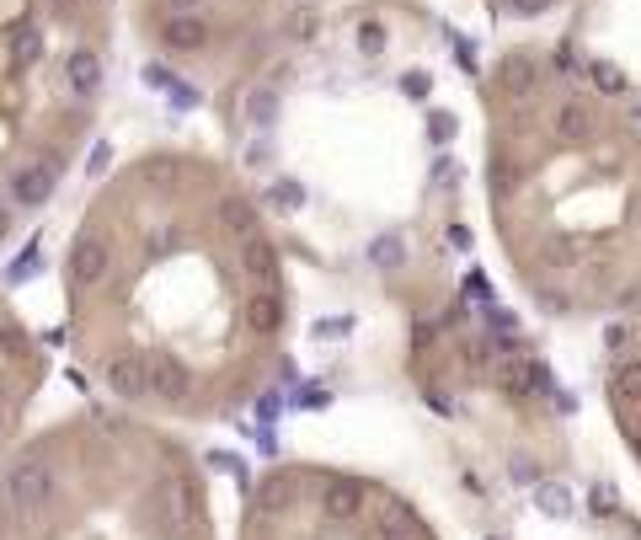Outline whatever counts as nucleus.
Instances as JSON below:
<instances>
[{"label":"nucleus","mask_w":641,"mask_h":540,"mask_svg":"<svg viewBox=\"0 0 641 540\" xmlns=\"http://www.w3.org/2000/svg\"><path fill=\"white\" fill-rule=\"evenodd\" d=\"M0 498H6L11 514H43L54 503V466L49 460H11L0 471Z\"/></svg>","instance_id":"nucleus-1"},{"label":"nucleus","mask_w":641,"mask_h":540,"mask_svg":"<svg viewBox=\"0 0 641 540\" xmlns=\"http://www.w3.org/2000/svg\"><path fill=\"white\" fill-rule=\"evenodd\" d=\"M107 268H113V246H107L102 230H81V236L70 241L65 252V279L75 295H86V289H97L107 279Z\"/></svg>","instance_id":"nucleus-2"},{"label":"nucleus","mask_w":641,"mask_h":540,"mask_svg":"<svg viewBox=\"0 0 641 540\" xmlns=\"http://www.w3.org/2000/svg\"><path fill=\"white\" fill-rule=\"evenodd\" d=\"M155 519L171 540H187L198 524V498H193V482L187 476H161L155 482Z\"/></svg>","instance_id":"nucleus-3"},{"label":"nucleus","mask_w":641,"mask_h":540,"mask_svg":"<svg viewBox=\"0 0 641 540\" xmlns=\"http://www.w3.org/2000/svg\"><path fill=\"white\" fill-rule=\"evenodd\" d=\"M97 375H102V385H107V391H113L118 401H145V396H150V369H145V353H129V348L102 353Z\"/></svg>","instance_id":"nucleus-4"},{"label":"nucleus","mask_w":641,"mask_h":540,"mask_svg":"<svg viewBox=\"0 0 641 540\" xmlns=\"http://www.w3.org/2000/svg\"><path fill=\"white\" fill-rule=\"evenodd\" d=\"M145 369H150V396L166 401V407H182L187 391H193V369H187L171 348H150Z\"/></svg>","instance_id":"nucleus-5"},{"label":"nucleus","mask_w":641,"mask_h":540,"mask_svg":"<svg viewBox=\"0 0 641 540\" xmlns=\"http://www.w3.org/2000/svg\"><path fill=\"white\" fill-rule=\"evenodd\" d=\"M59 188V156H43L33 166H17L11 172V198H17L22 209H43Z\"/></svg>","instance_id":"nucleus-6"},{"label":"nucleus","mask_w":641,"mask_h":540,"mask_svg":"<svg viewBox=\"0 0 641 540\" xmlns=\"http://www.w3.org/2000/svg\"><path fill=\"white\" fill-rule=\"evenodd\" d=\"M364 482L358 476H326L321 482V514L332 519V524H348V519H358L364 514Z\"/></svg>","instance_id":"nucleus-7"},{"label":"nucleus","mask_w":641,"mask_h":540,"mask_svg":"<svg viewBox=\"0 0 641 540\" xmlns=\"http://www.w3.org/2000/svg\"><path fill=\"white\" fill-rule=\"evenodd\" d=\"M278 268H284V257H278V246H273L268 236L241 241V273H246L257 289H278Z\"/></svg>","instance_id":"nucleus-8"},{"label":"nucleus","mask_w":641,"mask_h":540,"mask_svg":"<svg viewBox=\"0 0 641 540\" xmlns=\"http://www.w3.org/2000/svg\"><path fill=\"white\" fill-rule=\"evenodd\" d=\"M246 327L257 337H273L284 327V300H278V289H252V295H246Z\"/></svg>","instance_id":"nucleus-9"},{"label":"nucleus","mask_w":641,"mask_h":540,"mask_svg":"<svg viewBox=\"0 0 641 540\" xmlns=\"http://www.w3.org/2000/svg\"><path fill=\"white\" fill-rule=\"evenodd\" d=\"M161 43L171 54H198L209 43V22L203 17H166L161 22Z\"/></svg>","instance_id":"nucleus-10"},{"label":"nucleus","mask_w":641,"mask_h":540,"mask_svg":"<svg viewBox=\"0 0 641 540\" xmlns=\"http://www.w3.org/2000/svg\"><path fill=\"white\" fill-rule=\"evenodd\" d=\"M551 129H556V140H593V107L588 102H577V97H567V102H556V113H551Z\"/></svg>","instance_id":"nucleus-11"},{"label":"nucleus","mask_w":641,"mask_h":540,"mask_svg":"<svg viewBox=\"0 0 641 540\" xmlns=\"http://www.w3.org/2000/svg\"><path fill=\"white\" fill-rule=\"evenodd\" d=\"M535 81H540V70H535V59H529V54H508L503 65H497V86H503L513 102H524L529 91H535Z\"/></svg>","instance_id":"nucleus-12"},{"label":"nucleus","mask_w":641,"mask_h":540,"mask_svg":"<svg viewBox=\"0 0 641 540\" xmlns=\"http://www.w3.org/2000/svg\"><path fill=\"white\" fill-rule=\"evenodd\" d=\"M65 86L75 91V97H91V91L102 86V59L91 54V49H75V54H65Z\"/></svg>","instance_id":"nucleus-13"},{"label":"nucleus","mask_w":641,"mask_h":540,"mask_svg":"<svg viewBox=\"0 0 641 540\" xmlns=\"http://www.w3.org/2000/svg\"><path fill=\"white\" fill-rule=\"evenodd\" d=\"M214 214H220V225H225V230H236L241 241H252V236H257V204H252V198L225 193L220 204H214Z\"/></svg>","instance_id":"nucleus-14"},{"label":"nucleus","mask_w":641,"mask_h":540,"mask_svg":"<svg viewBox=\"0 0 641 540\" xmlns=\"http://www.w3.org/2000/svg\"><path fill=\"white\" fill-rule=\"evenodd\" d=\"M492 380L503 385L508 396H529V391H535V364H529V359H497Z\"/></svg>","instance_id":"nucleus-15"},{"label":"nucleus","mask_w":641,"mask_h":540,"mask_svg":"<svg viewBox=\"0 0 641 540\" xmlns=\"http://www.w3.org/2000/svg\"><path fill=\"white\" fill-rule=\"evenodd\" d=\"M609 396H615V407H641V359H620L615 364Z\"/></svg>","instance_id":"nucleus-16"},{"label":"nucleus","mask_w":641,"mask_h":540,"mask_svg":"<svg viewBox=\"0 0 641 540\" xmlns=\"http://www.w3.org/2000/svg\"><path fill=\"white\" fill-rule=\"evenodd\" d=\"M278 33H284V38H294V43H310V38L321 33V6H310V0H300L294 11H284Z\"/></svg>","instance_id":"nucleus-17"},{"label":"nucleus","mask_w":641,"mask_h":540,"mask_svg":"<svg viewBox=\"0 0 641 540\" xmlns=\"http://www.w3.org/2000/svg\"><path fill=\"white\" fill-rule=\"evenodd\" d=\"M540 257H545V268H577V262H583V241L567 236V230H556V236H545Z\"/></svg>","instance_id":"nucleus-18"},{"label":"nucleus","mask_w":641,"mask_h":540,"mask_svg":"<svg viewBox=\"0 0 641 540\" xmlns=\"http://www.w3.org/2000/svg\"><path fill=\"white\" fill-rule=\"evenodd\" d=\"M364 257H369L380 273L401 268V262H406V236H396V230H385V236H374V241L364 246Z\"/></svg>","instance_id":"nucleus-19"},{"label":"nucleus","mask_w":641,"mask_h":540,"mask_svg":"<svg viewBox=\"0 0 641 540\" xmlns=\"http://www.w3.org/2000/svg\"><path fill=\"white\" fill-rule=\"evenodd\" d=\"M487 193H492V204H508V198L519 193V166H513L508 156H492V166H487Z\"/></svg>","instance_id":"nucleus-20"},{"label":"nucleus","mask_w":641,"mask_h":540,"mask_svg":"<svg viewBox=\"0 0 641 540\" xmlns=\"http://www.w3.org/2000/svg\"><path fill=\"white\" fill-rule=\"evenodd\" d=\"M246 118L257 123V129H268V123H278V86L273 81H262L246 91Z\"/></svg>","instance_id":"nucleus-21"},{"label":"nucleus","mask_w":641,"mask_h":540,"mask_svg":"<svg viewBox=\"0 0 641 540\" xmlns=\"http://www.w3.org/2000/svg\"><path fill=\"white\" fill-rule=\"evenodd\" d=\"M535 503H540L551 519H572V492L556 487V482H540V487H535Z\"/></svg>","instance_id":"nucleus-22"},{"label":"nucleus","mask_w":641,"mask_h":540,"mask_svg":"<svg viewBox=\"0 0 641 540\" xmlns=\"http://www.w3.org/2000/svg\"><path fill=\"white\" fill-rule=\"evenodd\" d=\"M588 81L604 91V97H620L625 91V75H620V65H609V59H593L588 65Z\"/></svg>","instance_id":"nucleus-23"},{"label":"nucleus","mask_w":641,"mask_h":540,"mask_svg":"<svg viewBox=\"0 0 641 540\" xmlns=\"http://www.w3.org/2000/svg\"><path fill=\"white\" fill-rule=\"evenodd\" d=\"M460 353H465V364H471V369H487V364H497L492 337H465V343H460Z\"/></svg>","instance_id":"nucleus-24"},{"label":"nucleus","mask_w":641,"mask_h":540,"mask_svg":"<svg viewBox=\"0 0 641 540\" xmlns=\"http://www.w3.org/2000/svg\"><path fill=\"white\" fill-rule=\"evenodd\" d=\"M358 49H364L369 59H374V54H385V27L374 22V17H369V22H358Z\"/></svg>","instance_id":"nucleus-25"},{"label":"nucleus","mask_w":641,"mask_h":540,"mask_svg":"<svg viewBox=\"0 0 641 540\" xmlns=\"http://www.w3.org/2000/svg\"><path fill=\"white\" fill-rule=\"evenodd\" d=\"M27 279H38V246H27V257L6 268V284H27Z\"/></svg>","instance_id":"nucleus-26"},{"label":"nucleus","mask_w":641,"mask_h":540,"mask_svg":"<svg viewBox=\"0 0 641 540\" xmlns=\"http://www.w3.org/2000/svg\"><path fill=\"white\" fill-rule=\"evenodd\" d=\"M145 177L155 182V188H171V182H177V161H171V156H155V161H145Z\"/></svg>","instance_id":"nucleus-27"},{"label":"nucleus","mask_w":641,"mask_h":540,"mask_svg":"<svg viewBox=\"0 0 641 540\" xmlns=\"http://www.w3.org/2000/svg\"><path fill=\"white\" fill-rule=\"evenodd\" d=\"M604 348L620 359V353L631 348V327H625V321H609V327H604Z\"/></svg>","instance_id":"nucleus-28"},{"label":"nucleus","mask_w":641,"mask_h":540,"mask_svg":"<svg viewBox=\"0 0 641 540\" xmlns=\"http://www.w3.org/2000/svg\"><path fill=\"white\" fill-rule=\"evenodd\" d=\"M289 492H294V487H289V476H273V482L262 487V508H284V503H289Z\"/></svg>","instance_id":"nucleus-29"},{"label":"nucleus","mask_w":641,"mask_h":540,"mask_svg":"<svg viewBox=\"0 0 641 540\" xmlns=\"http://www.w3.org/2000/svg\"><path fill=\"white\" fill-rule=\"evenodd\" d=\"M428 140H433V145H449V140H455V118H449V113H433V118H428Z\"/></svg>","instance_id":"nucleus-30"},{"label":"nucleus","mask_w":641,"mask_h":540,"mask_svg":"<svg viewBox=\"0 0 641 540\" xmlns=\"http://www.w3.org/2000/svg\"><path fill=\"white\" fill-rule=\"evenodd\" d=\"M273 204L300 209V204H305V188H300V182H273Z\"/></svg>","instance_id":"nucleus-31"},{"label":"nucleus","mask_w":641,"mask_h":540,"mask_svg":"<svg viewBox=\"0 0 641 540\" xmlns=\"http://www.w3.org/2000/svg\"><path fill=\"white\" fill-rule=\"evenodd\" d=\"M513 482L540 487V466H535V460H524V455H513Z\"/></svg>","instance_id":"nucleus-32"},{"label":"nucleus","mask_w":641,"mask_h":540,"mask_svg":"<svg viewBox=\"0 0 641 540\" xmlns=\"http://www.w3.org/2000/svg\"><path fill=\"white\" fill-rule=\"evenodd\" d=\"M0 348H6L11 359H22V353H27V332H17V327H0Z\"/></svg>","instance_id":"nucleus-33"},{"label":"nucleus","mask_w":641,"mask_h":540,"mask_svg":"<svg viewBox=\"0 0 641 540\" xmlns=\"http://www.w3.org/2000/svg\"><path fill=\"white\" fill-rule=\"evenodd\" d=\"M401 91H406V97H412V102H422V97H428V75H422V70L401 75Z\"/></svg>","instance_id":"nucleus-34"},{"label":"nucleus","mask_w":641,"mask_h":540,"mask_svg":"<svg viewBox=\"0 0 641 540\" xmlns=\"http://www.w3.org/2000/svg\"><path fill=\"white\" fill-rule=\"evenodd\" d=\"M209 466H214V471H225V476H246V466H241L236 455H225V450H214V455H209Z\"/></svg>","instance_id":"nucleus-35"},{"label":"nucleus","mask_w":641,"mask_h":540,"mask_svg":"<svg viewBox=\"0 0 641 540\" xmlns=\"http://www.w3.org/2000/svg\"><path fill=\"white\" fill-rule=\"evenodd\" d=\"M513 17H540V11H551V0H508Z\"/></svg>","instance_id":"nucleus-36"},{"label":"nucleus","mask_w":641,"mask_h":540,"mask_svg":"<svg viewBox=\"0 0 641 540\" xmlns=\"http://www.w3.org/2000/svg\"><path fill=\"white\" fill-rule=\"evenodd\" d=\"M593 514H615V487H593Z\"/></svg>","instance_id":"nucleus-37"},{"label":"nucleus","mask_w":641,"mask_h":540,"mask_svg":"<svg viewBox=\"0 0 641 540\" xmlns=\"http://www.w3.org/2000/svg\"><path fill=\"white\" fill-rule=\"evenodd\" d=\"M107 166H113V145H97L91 150V177H102Z\"/></svg>","instance_id":"nucleus-38"},{"label":"nucleus","mask_w":641,"mask_h":540,"mask_svg":"<svg viewBox=\"0 0 641 540\" xmlns=\"http://www.w3.org/2000/svg\"><path fill=\"white\" fill-rule=\"evenodd\" d=\"M455 172H460V166H455V161H439V166H433V182H449V188H455V182H460Z\"/></svg>","instance_id":"nucleus-39"},{"label":"nucleus","mask_w":641,"mask_h":540,"mask_svg":"<svg viewBox=\"0 0 641 540\" xmlns=\"http://www.w3.org/2000/svg\"><path fill=\"white\" fill-rule=\"evenodd\" d=\"M545 311H556V316H567L572 311V300L561 295V289H551V295H545Z\"/></svg>","instance_id":"nucleus-40"},{"label":"nucleus","mask_w":641,"mask_h":540,"mask_svg":"<svg viewBox=\"0 0 641 540\" xmlns=\"http://www.w3.org/2000/svg\"><path fill=\"white\" fill-rule=\"evenodd\" d=\"M166 6H171V17H198L203 0H166Z\"/></svg>","instance_id":"nucleus-41"},{"label":"nucleus","mask_w":641,"mask_h":540,"mask_svg":"<svg viewBox=\"0 0 641 540\" xmlns=\"http://www.w3.org/2000/svg\"><path fill=\"white\" fill-rule=\"evenodd\" d=\"M6 236H11V209L0 204V241H6Z\"/></svg>","instance_id":"nucleus-42"},{"label":"nucleus","mask_w":641,"mask_h":540,"mask_svg":"<svg viewBox=\"0 0 641 540\" xmlns=\"http://www.w3.org/2000/svg\"><path fill=\"white\" fill-rule=\"evenodd\" d=\"M6 428H11V412H6V401H0V439H6Z\"/></svg>","instance_id":"nucleus-43"},{"label":"nucleus","mask_w":641,"mask_h":540,"mask_svg":"<svg viewBox=\"0 0 641 540\" xmlns=\"http://www.w3.org/2000/svg\"><path fill=\"white\" fill-rule=\"evenodd\" d=\"M631 450H636V460H641V434H636V439H631Z\"/></svg>","instance_id":"nucleus-44"},{"label":"nucleus","mask_w":641,"mask_h":540,"mask_svg":"<svg viewBox=\"0 0 641 540\" xmlns=\"http://www.w3.org/2000/svg\"><path fill=\"white\" fill-rule=\"evenodd\" d=\"M636 214H641V204H636Z\"/></svg>","instance_id":"nucleus-45"},{"label":"nucleus","mask_w":641,"mask_h":540,"mask_svg":"<svg viewBox=\"0 0 641 540\" xmlns=\"http://www.w3.org/2000/svg\"><path fill=\"white\" fill-rule=\"evenodd\" d=\"M636 118H641V113H636Z\"/></svg>","instance_id":"nucleus-46"}]
</instances>
